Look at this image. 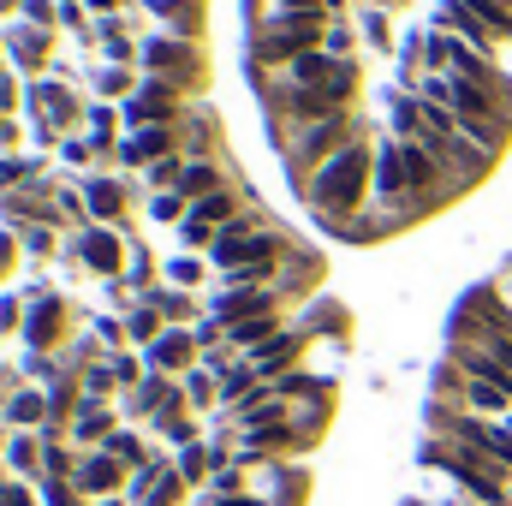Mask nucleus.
<instances>
[{
	"label": "nucleus",
	"instance_id": "nucleus-5",
	"mask_svg": "<svg viewBox=\"0 0 512 506\" xmlns=\"http://www.w3.org/2000/svg\"><path fill=\"white\" fill-rule=\"evenodd\" d=\"M405 191H411V179H405V161H399V137L393 143H376V179H370V203L382 209V215H423L417 203H405Z\"/></svg>",
	"mask_w": 512,
	"mask_h": 506
},
{
	"label": "nucleus",
	"instance_id": "nucleus-19",
	"mask_svg": "<svg viewBox=\"0 0 512 506\" xmlns=\"http://www.w3.org/2000/svg\"><path fill=\"white\" fill-rule=\"evenodd\" d=\"M114 429H120V423H114V411H108L102 399H78V417H72V435H78L84 447H96V453H102Z\"/></svg>",
	"mask_w": 512,
	"mask_h": 506
},
{
	"label": "nucleus",
	"instance_id": "nucleus-7",
	"mask_svg": "<svg viewBox=\"0 0 512 506\" xmlns=\"http://www.w3.org/2000/svg\"><path fill=\"white\" fill-rule=\"evenodd\" d=\"M173 114H179V84H167V78H149L126 102L131 126H173Z\"/></svg>",
	"mask_w": 512,
	"mask_h": 506
},
{
	"label": "nucleus",
	"instance_id": "nucleus-12",
	"mask_svg": "<svg viewBox=\"0 0 512 506\" xmlns=\"http://www.w3.org/2000/svg\"><path fill=\"white\" fill-rule=\"evenodd\" d=\"M399 161H405V179H411V191H423V203H429L441 185H453V173L435 161V149H429V143H399Z\"/></svg>",
	"mask_w": 512,
	"mask_h": 506
},
{
	"label": "nucleus",
	"instance_id": "nucleus-45",
	"mask_svg": "<svg viewBox=\"0 0 512 506\" xmlns=\"http://www.w3.org/2000/svg\"><path fill=\"white\" fill-rule=\"evenodd\" d=\"M60 24H84V6L78 0H60Z\"/></svg>",
	"mask_w": 512,
	"mask_h": 506
},
{
	"label": "nucleus",
	"instance_id": "nucleus-17",
	"mask_svg": "<svg viewBox=\"0 0 512 506\" xmlns=\"http://www.w3.org/2000/svg\"><path fill=\"white\" fill-rule=\"evenodd\" d=\"M6 423H12V429H30V435H42V429L54 423V411H48V393H42V387H12V399H6Z\"/></svg>",
	"mask_w": 512,
	"mask_h": 506
},
{
	"label": "nucleus",
	"instance_id": "nucleus-11",
	"mask_svg": "<svg viewBox=\"0 0 512 506\" xmlns=\"http://www.w3.org/2000/svg\"><path fill=\"white\" fill-rule=\"evenodd\" d=\"M72 256L90 268V274H102V280H114L120 274V256H126V245L114 239V227H90L84 239H72Z\"/></svg>",
	"mask_w": 512,
	"mask_h": 506
},
{
	"label": "nucleus",
	"instance_id": "nucleus-18",
	"mask_svg": "<svg viewBox=\"0 0 512 506\" xmlns=\"http://www.w3.org/2000/svg\"><path fill=\"white\" fill-rule=\"evenodd\" d=\"M30 108H36V120L42 126H72L78 120V102L66 96V84H54V78H42V84H30Z\"/></svg>",
	"mask_w": 512,
	"mask_h": 506
},
{
	"label": "nucleus",
	"instance_id": "nucleus-4",
	"mask_svg": "<svg viewBox=\"0 0 512 506\" xmlns=\"http://www.w3.org/2000/svg\"><path fill=\"white\" fill-rule=\"evenodd\" d=\"M435 429H441L447 441H465V447L489 453L495 465H507L512 471V429L507 423H495V417H471V411H435Z\"/></svg>",
	"mask_w": 512,
	"mask_h": 506
},
{
	"label": "nucleus",
	"instance_id": "nucleus-41",
	"mask_svg": "<svg viewBox=\"0 0 512 506\" xmlns=\"http://www.w3.org/2000/svg\"><path fill=\"white\" fill-rule=\"evenodd\" d=\"M60 161H66V167H84V161H96L90 137H66V143H60Z\"/></svg>",
	"mask_w": 512,
	"mask_h": 506
},
{
	"label": "nucleus",
	"instance_id": "nucleus-21",
	"mask_svg": "<svg viewBox=\"0 0 512 506\" xmlns=\"http://www.w3.org/2000/svg\"><path fill=\"white\" fill-rule=\"evenodd\" d=\"M173 393H179V381H167V376H143V381H137V387L126 393V417H149V423H155V411H161V405H167Z\"/></svg>",
	"mask_w": 512,
	"mask_h": 506
},
{
	"label": "nucleus",
	"instance_id": "nucleus-2",
	"mask_svg": "<svg viewBox=\"0 0 512 506\" xmlns=\"http://www.w3.org/2000/svg\"><path fill=\"white\" fill-rule=\"evenodd\" d=\"M423 465L459 477L465 495H471L477 506H512V471L507 465H495L489 453L465 447V441H429V447H423Z\"/></svg>",
	"mask_w": 512,
	"mask_h": 506
},
{
	"label": "nucleus",
	"instance_id": "nucleus-43",
	"mask_svg": "<svg viewBox=\"0 0 512 506\" xmlns=\"http://www.w3.org/2000/svg\"><path fill=\"white\" fill-rule=\"evenodd\" d=\"M12 328H24V310H18V298L6 292V298H0V334H12Z\"/></svg>",
	"mask_w": 512,
	"mask_h": 506
},
{
	"label": "nucleus",
	"instance_id": "nucleus-50",
	"mask_svg": "<svg viewBox=\"0 0 512 506\" xmlns=\"http://www.w3.org/2000/svg\"><path fill=\"white\" fill-rule=\"evenodd\" d=\"M6 483H12V477H6V465H0V489H6Z\"/></svg>",
	"mask_w": 512,
	"mask_h": 506
},
{
	"label": "nucleus",
	"instance_id": "nucleus-20",
	"mask_svg": "<svg viewBox=\"0 0 512 506\" xmlns=\"http://www.w3.org/2000/svg\"><path fill=\"white\" fill-rule=\"evenodd\" d=\"M6 471L24 477V483H42V435L12 429V441H6Z\"/></svg>",
	"mask_w": 512,
	"mask_h": 506
},
{
	"label": "nucleus",
	"instance_id": "nucleus-26",
	"mask_svg": "<svg viewBox=\"0 0 512 506\" xmlns=\"http://www.w3.org/2000/svg\"><path fill=\"white\" fill-rule=\"evenodd\" d=\"M179 191H185L191 203H203V197H215V191H227V185H221L215 161H191V167H185V179H179Z\"/></svg>",
	"mask_w": 512,
	"mask_h": 506
},
{
	"label": "nucleus",
	"instance_id": "nucleus-14",
	"mask_svg": "<svg viewBox=\"0 0 512 506\" xmlns=\"http://www.w3.org/2000/svg\"><path fill=\"white\" fill-rule=\"evenodd\" d=\"M441 30H453L465 48H477V54H489V60H495V48H489V42H495V30L471 12V0H441Z\"/></svg>",
	"mask_w": 512,
	"mask_h": 506
},
{
	"label": "nucleus",
	"instance_id": "nucleus-24",
	"mask_svg": "<svg viewBox=\"0 0 512 506\" xmlns=\"http://www.w3.org/2000/svg\"><path fill=\"white\" fill-rule=\"evenodd\" d=\"M191 215H197L203 227H215V233H221V227H233V221H239L245 209H239V197H233V191H215V197L191 203Z\"/></svg>",
	"mask_w": 512,
	"mask_h": 506
},
{
	"label": "nucleus",
	"instance_id": "nucleus-44",
	"mask_svg": "<svg viewBox=\"0 0 512 506\" xmlns=\"http://www.w3.org/2000/svg\"><path fill=\"white\" fill-rule=\"evenodd\" d=\"M364 30H370V42H387V18H382V12H370V18H364Z\"/></svg>",
	"mask_w": 512,
	"mask_h": 506
},
{
	"label": "nucleus",
	"instance_id": "nucleus-47",
	"mask_svg": "<svg viewBox=\"0 0 512 506\" xmlns=\"http://www.w3.org/2000/svg\"><path fill=\"white\" fill-rule=\"evenodd\" d=\"M90 6H96V12H114V6H120V0H90Z\"/></svg>",
	"mask_w": 512,
	"mask_h": 506
},
{
	"label": "nucleus",
	"instance_id": "nucleus-32",
	"mask_svg": "<svg viewBox=\"0 0 512 506\" xmlns=\"http://www.w3.org/2000/svg\"><path fill=\"white\" fill-rule=\"evenodd\" d=\"M90 334H96V346H102L108 358H120V352H126V340H131L120 316H96V322H90Z\"/></svg>",
	"mask_w": 512,
	"mask_h": 506
},
{
	"label": "nucleus",
	"instance_id": "nucleus-3",
	"mask_svg": "<svg viewBox=\"0 0 512 506\" xmlns=\"http://www.w3.org/2000/svg\"><path fill=\"white\" fill-rule=\"evenodd\" d=\"M346 143H358V120L352 114H340V120H322V126H310V131H298L292 143H286V161H292V173L298 179H310L316 167H328Z\"/></svg>",
	"mask_w": 512,
	"mask_h": 506
},
{
	"label": "nucleus",
	"instance_id": "nucleus-42",
	"mask_svg": "<svg viewBox=\"0 0 512 506\" xmlns=\"http://www.w3.org/2000/svg\"><path fill=\"white\" fill-rule=\"evenodd\" d=\"M131 90V72L126 66H108V72H102V96H126Z\"/></svg>",
	"mask_w": 512,
	"mask_h": 506
},
{
	"label": "nucleus",
	"instance_id": "nucleus-22",
	"mask_svg": "<svg viewBox=\"0 0 512 506\" xmlns=\"http://www.w3.org/2000/svg\"><path fill=\"white\" fill-rule=\"evenodd\" d=\"M6 48H12V60H18L24 72H42V66H48V30H36V24H18V30L6 36Z\"/></svg>",
	"mask_w": 512,
	"mask_h": 506
},
{
	"label": "nucleus",
	"instance_id": "nucleus-36",
	"mask_svg": "<svg viewBox=\"0 0 512 506\" xmlns=\"http://www.w3.org/2000/svg\"><path fill=\"white\" fill-rule=\"evenodd\" d=\"M108 364H114V381H120V387H137V381H143V370H149V364H143V358H131V352H120V358H108Z\"/></svg>",
	"mask_w": 512,
	"mask_h": 506
},
{
	"label": "nucleus",
	"instance_id": "nucleus-13",
	"mask_svg": "<svg viewBox=\"0 0 512 506\" xmlns=\"http://www.w3.org/2000/svg\"><path fill=\"white\" fill-rule=\"evenodd\" d=\"M60 322H66V298H30V310H24V346L30 352H48L54 340H60Z\"/></svg>",
	"mask_w": 512,
	"mask_h": 506
},
{
	"label": "nucleus",
	"instance_id": "nucleus-46",
	"mask_svg": "<svg viewBox=\"0 0 512 506\" xmlns=\"http://www.w3.org/2000/svg\"><path fill=\"white\" fill-rule=\"evenodd\" d=\"M6 256H12V233H0V268H6Z\"/></svg>",
	"mask_w": 512,
	"mask_h": 506
},
{
	"label": "nucleus",
	"instance_id": "nucleus-6",
	"mask_svg": "<svg viewBox=\"0 0 512 506\" xmlns=\"http://www.w3.org/2000/svg\"><path fill=\"white\" fill-rule=\"evenodd\" d=\"M155 78H167V84H185L191 72H197V48L191 42H179V36H155V42H143V54H137Z\"/></svg>",
	"mask_w": 512,
	"mask_h": 506
},
{
	"label": "nucleus",
	"instance_id": "nucleus-28",
	"mask_svg": "<svg viewBox=\"0 0 512 506\" xmlns=\"http://www.w3.org/2000/svg\"><path fill=\"white\" fill-rule=\"evenodd\" d=\"M161 465H167V459H149L143 471H131V477H126V506H149V501H155V483H161Z\"/></svg>",
	"mask_w": 512,
	"mask_h": 506
},
{
	"label": "nucleus",
	"instance_id": "nucleus-37",
	"mask_svg": "<svg viewBox=\"0 0 512 506\" xmlns=\"http://www.w3.org/2000/svg\"><path fill=\"white\" fill-rule=\"evenodd\" d=\"M203 274H209V268H203L197 256H173V262H167V280H179V286H197Z\"/></svg>",
	"mask_w": 512,
	"mask_h": 506
},
{
	"label": "nucleus",
	"instance_id": "nucleus-51",
	"mask_svg": "<svg viewBox=\"0 0 512 506\" xmlns=\"http://www.w3.org/2000/svg\"><path fill=\"white\" fill-rule=\"evenodd\" d=\"M6 6H18V0H0V12H6Z\"/></svg>",
	"mask_w": 512,
	"mask_h": 506
},
{
	"label": "nucleus",
	"instance_id": "nucleus-31",
	"mask_svg": "<svg viewBox=\"0 0 512 506\" xmlns=\"http://www.w3.org/2000/svg\"><path fill=\"white\" fill-rule=\"evenodd\" d=\"M215 399H221V376H215V370H191V376H185V405H191V411H203V405H215Z\"/></svg>",
	"mask_w": 512,
	"mask_h": 506
},
{
	"label": "nucleus",
	"instance_id": "nucleus-9",
	"mask_svg": "<svg viewBox=\"0 0 512 506\" xmlns=\"http://www.w3.org/2000/svg\"><path fill=\"white\" fill-rule=\"evenodd\" d=\"M120 477H131V471L114 459V453H84L72 483H78L84 501H114V495H120Z\"/></svg>",
	"mask_w": 512,
	"mask_h": 506
},
{
	"label": "nucleus",
	"instance_id": "nucleus-10",
	"mask_svg": "<svg viewBox=\"0 0 512 506\" xmlns=\"http://www.w3.org/2000/svg\"><path fill=\"white\" fill-rule=\"evenodd\" d=\"M179 149H185V143H179L173 126H137L126 143H120V161H126V167H155V161H167V155H179Z\"/></svg>",
	"mask_w": 512,
	"mask_h": 506
},
{
	"label": "nucleus",
	"instance_id": "nucleus-40",
	"mask_svg": "<svg viewBox=\"0 0 512 506\" xmlns=\"http://www.w3.org/2000/svg\"><path fill=\"white\" fill-rule=\"evenodd\" d=\"M18 239H24V251L30 256H54V227H24Z\"/></svg>",
	"mask_w": 512,
	"mask_h": 506
},
{
	"label": "nucleus",
	"instance_id": "nucleus-48",
	"mask_svg": "<svg viewBox=\"0 0 512 506\" xmlns=\"http://www.w3.org/2000/svg\"><path fill=\"white\" fill-rule=\"evenodd\" d=\"M0 137H12V120H6V114H0Z\"/></svg>",
	"mask_w": 512,
	"mask_h": 506
},
{
	"label": "nucleus",
	"instance_id": "nucleus-39",
	"mask_svg": "<svg viewBox=\"0 0 512 506\" xmlns=\"http://www.w3.org/2000/svg\"><path fill=\"white\" fill-rule=\"evenodd\" d=\"M18 6H24V24H36V30H48V24L60 18V6H54V0H18Z\"/></svg>",
	"mask_w": 512,
	"mask_h": 506
},
{
	"label": "nucleus",
	"instance_id": "nucleus-8",
	"mask_svg": "<svg viewBox=\"0 0 512 506\" xmlns=\"http://www.w3.org/2000/svg\"><path fill=\"white\" fill-rule=\"evenodd\" d=\"M143 364H149V376H191V364H197L191 328H167V334L143 352Z\"/></svg>",
	"mask_w": 512,
	"mask_h": 506
},
{
	"label": "nucleus",
	"instance_id": "nucleus-16",
	"mask_svg": "<svg viewBox=\"0 0 512 506\" xmlns=\"http://www.w3.org/2000/svg\"><path fill=\"white\" fill-rule=\"evenodd\" d=\"M78 191H84V209H90L96 227H108V221L120 227V215H126V185H120V179L102 173V179H90V185H78Z\"/></svg>",
	"mask_w": 512,
	"mask_h": 506
},
{
	"label": "nucleus",
	"instance_id": "nucleus-34",
	"mask_svg": "<svg viewBox=\"0 0 512 506\" xmlns=\"http://www.w3.org/2000/svg\"><path fill=\"white\" fill-rule=\"evenodd\" d=\"M36 495H42V506H84L78 483H66V477H42V483H36Z\"/></svg>",
	"mask_w": 512,
	"mask_h": 506
},
{
	"label": "nucleus",
	"instance_id": "nucleus-52",
	"mask_svg": "<svg viewBox=\"0 0 512 506\" xmlns=\"http://www.w3.org/2000/svg\"><path fill=\"white\" fill-rule=\"evenodd\" d=\"M155 506H161V501H155Z\"/></svg>",
	"mask_w": 512,
	"mask_h": 506
},
{
	"label": "nucleus",
	"instance_id": "nucleus-35",
	"mask_svg": "<svg viewBox=\"0 0 512 506\" xmlns=\"http://www.w3.org/2000/svg\"><path fill=\"white\" fill-rule=\"evenodd\" d=\"M155 435H161V441H173L179 453H185V447H197V423H191V417H173V423H155Z\"/></svg>",
	"mask_w": 512,
	"mask_h": 506
},
{
	"label": "nucleus",
	"instance_id": "nucleus-23",
	"mask_svg": "<svg viewBox=\"0 0 512 506\" xmlns=\"http://www.w3.org/2000/svg\"><path fill=\"white\" fill-rule=\"evenodd\" d=\"M262 387H268V381H262V376L251 370V364L239 358V364H233V370L221 376V405H245V399H256Z\"/></svg>",
	"mask_w": 512,
	"mask_h": 506
},
{
	"label": "nucleus",
	"instance_id": "nucleus-27",
	"mask_svg": "<svg viewBox=\"0 0 512 506\" xmlns=\"http://www.w3.org/2000/svg\"><path fill=\"white\" fill-rule=\"evenodd\" d=\"M185 215H191V197H185V191H149V221L185 227Z\"/></svg>",
	"mask_w": 512,
	"mask_h": 506
},
{
	"label": "nucleus",
	"instance_id": "nucleus-1",
	"mask_svg": "<svg viewBox=\"0 0 512 506\" xmlns=\"http://www.w3.org/2000/svg\"><path fill=\"white\" fill-rule=\"evenodd\" d=\"M370 179H376V143L358 137V143H346L328 167H316V173L304 179V203H310V215H316L328 233H340L346 221L364 215V203H370Z\"/></svg>",
	"mask_w": 512,
	"mask_h": 506
},
{
	"label": "nucleus",
	"instance_id": "nucleus-29",
	"mask_svg": "<svg viewBox=\"0 0 512 506\" xmlns=\"http://www.w3.org/2000/svg\"><path fill=\"white\" fill-rule=\"evenodd\" d=\"M126 334L137 340V346H143V352H149V346H155V340L167 334V328H161V310H149V304H137V310L126 316Z\"/></svg>",
	"mask_w": 512,
	"mask_h": 506
},
{
	"label": "nucleus",
	"instance_id": "nucleus-38",
	"mask_svg": "<svg viewBox=\"0 0 512 506\" xmlns=\"http://www.w3.org/2000/svg\"><path fill=\"white\" fill-rule=\"evenodd\" d=\"M0 506H42V495H36V483H24V477H12V483L0 489Z\"/></svg>",
	"mask_w": 512,
	"mask_h": 506
},
{
	"label": "nucleus",
	"instance_id": "nucleus-25",
	"mask_svg": "<svg viewBox=\"0 0 512 506\" xmlns=\"http://www.w3.org/2000/svg\"><path fill=\"white\" fill-rule=\"evenodd\" d=\"M102 453H114V459H120V465H126V471H143V465H149V459H155V453H149V447H143V435H137V429H114V435H108V447H102Z\"/></svg>",
	"mask_w": 512,
	"mask_h": 506
},
{
	"label": "nucleus",
	"instance_id": "nucleus-49",
	"mask_svg": "<svg viewBox=\"0 0 512 506\" xmlns=\"http://www.w3.org/2000/svg\"><path fill=\"white\" fill-rule=\"evenodd\" d=\"M96 506H126V495H114V501H96Z\"/></svg>",
	"mask_w": 512,
	"mask_h": 506
},
{
	"label": "nucleus",
	"instance_id": "nucleus-30",
	"mask_svg": "<svg viewBox=\"0 0 512 506\" xmlns=\"http://www.w3.org/2000/svg\"><path fill=\"white\" fill-rule=\"evenodd\" d=\"M78 381H84V399H108L120 381H114V364L108 358H90L84 370H78Z\"/></svg>",
	"mask_w": 512,
	"mask_h": 506
},
{
	"label": "nucleus",
	"instance_id": "nucleus-33",
	"mask_svg": "<svg viewBox=\"0 0 512 506\" xmlns=\"http://www.w3.org/2000/svg\"><path fill=\"white\" fill-rule=\"evenodd\" d=\"M42 477H66V483H72V477H78V459H72L60 441H42Z\"/></svg>",
	"mask_w": 512,
	"mask_h": 506
},
{
	"label": "nucleus",
	"instance_id": "nucleus-15",
	"mask_svg": "<svg viewBox=\"0 0 512 506\" xmlns=\"http://www.w3.org/2000/svg\"><path fill=\"white\" fill-rule=\"evenodd\" d=\"M304 334H310V328H280V334H274V340H268L262 352H251L245 364H251V370H256L262 381H280V376H292L286 364H292V352L304 346Z\"/></svg>",
	"mask_w": 512,
	"mask_h": 506
}]
</instances>
